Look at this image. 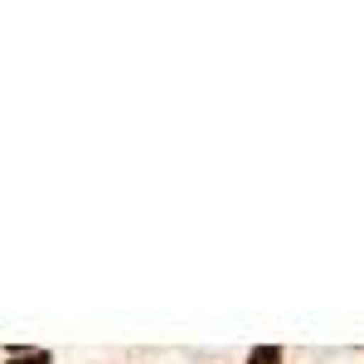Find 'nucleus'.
Here are the masks:
<instances>
[{
	"label": "nucleus",
	"instance_id": "obj_2",
	"mask_svg": "<svg viewBox=\"0 0 364 364\" xmlns=\"http://www.w3.org/2000/svg\"><path fill=\"white\" fill-rule=\"evenodd\" d=\"M10 364H49L44 350H34V355H10Z\"/></svg>",
	"mask_w": 364,
	"mask_h": 364
},
{
	"label": "nucleus",
	"instance_id": "obj_1",
	"mask_svg": "<svg viewBox=\"0 0 364 364\" xmlns=\"http://www.w3.org/2000/svg\"><path fill=\"white\" fill-rule=\"evenodd\" d=\"M248 364H282V350H272V345H267V350H252Z\"/></svg>",
	"mask_w": 364,
	"mask_h": 364
}]
</instances>
